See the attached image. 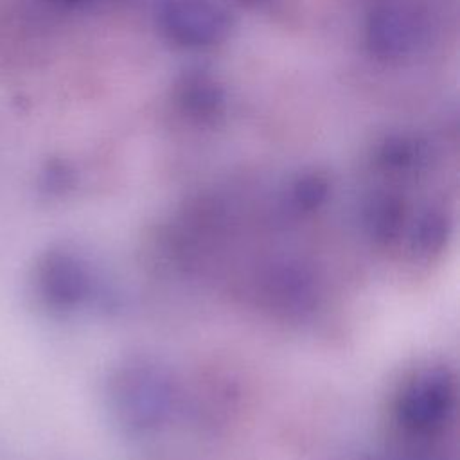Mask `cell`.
Returning <instances> with one entry per match:
<instances>
[{
    "instance_id": "1",
    "label": "cell",
    "mask_w": 460,
    "mask_h": 460,
    "mask_svg": "<svg viewBox=\"0 0 460 460\" xmlns=\"http://www.w3.org/2000/svg\"><path fill=\"white\" fill-rule=\"evenodd\" d=\"M155 18L171 41L187 49L217 45L232 29L228 11L216 0H156Z\"/></svg>"
},
{
    "instance_id": "3",
    "label": "cell",
    "mask_w": 460,
    "mask_h": 460,
    "mask_svg": "<svg viewBox=\"0 0 460 460\" xmlns=\"http://www.w3.org/2000/svg\"><path fill=\"white\" fill-rule=\"evenodd\" d=\"M176 99L180 110L201 124H214L226 108L225 88L205 70L187 72L178 83Z\"/></svg>"
},
{
    "instance_id": "2",
    "label": "cell",
    "mask_w": 460,
    "mask_h": 460,
    "mask_svg": "<svg viewBox=\"0 0 460 460\" xmlns=\"http://www.w3.org/2000/svg\"><path fill=\"white\" fill-rule=\"evenodd\" d=\"M415 43V23L408 11L397 5L374 7L365 23V45L372 58L395 61L406 56Z\"/></svg>"
},
{
    "instance_id": "5",
    "label": "cell",
    "mask_w": 460,
    "mask_h": 460,
    "mask_svg": "<svg viewBox=\"0 0 460 460\" xmlns=\"http://www.w3.org/2000/svg\"><path fill=\"white\" fill-rule=\"evenodd\" d=\"M59 2H63L66 5H81V4H86L88 0H59Z\"/></svg>"
},
{
    "instance_id": "6",
    "label": "cell",
    "mask_w": 460,
    "mask_h": 460,
    "mask_svg": "<svg viewBox=\"0 0 460 460\" xmlns=\"http://www.w3.org/2000/svg\"><path fill=\"white\" fill-rule=\"evenodd\" d=\"M246 2H250V4H262V2H266V0H246Z\"/></svg>"
},
{
    "instance_id": "4",
    "label": "cell",
    "mask_w": 460,
    "mask_h": 460,
    "mask_svg": "<svg viewBox=\"0 0 460 460\" xmlns=\"http://www.w3.org/2000/svg\"><path fill=\"white\" fill-rule=\"evenodd\" d=\"M426 158L422 142L408 133H392L377 147V165L390 174H410Z\"/></svg>"
}]
</instances>
